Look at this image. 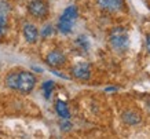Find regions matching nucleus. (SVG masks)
Wrapping results in <instances>:
<instances>
[{"label":"nucleus","instance_id":"nucleus-1","mask_svg":"<svg viewBox=\"0 0 150 139\" xmlns=\"http://www.w3.org/2000/svg\"><path fill=\"white\" fill-rule=\"evenodd\" d=\"M109 44L117 52H125L129 47V36L125 28L116 26L109 33Z\"/></svg>","mask_w":150,"mask_h":139},{"label":"nucleus","instance_id":"nucleus-2","mask_svg":"<svg viewBox=\"0 0 150 139\" xmlns=\"http://www.w3.org/2000/svg\"><path fill=\"white\" fill-rule=\"evenodd\" d=\"M79 17V11L76 6H69L64 10V13L61 14V17L58 19V30L62 33V35H69L72 32L74 23L77 21Z\"/></svg>","mask_w":150,"mask_h":139},{"label":"nucleus","instance_id":"nucleus-3","mask_svg":"<svg viewBox=\"0 0 150 139\" xmlns=\"http://www.w3.org/2000/svg\"><path fill=\"white\" fill-rule=\"evenodd\" d=\"M36 85V76L32 72H26V70H21L18 72L17 77V90L21 94H29Z\"/></svg>","mask_w":150,"mask_h":139},{"label":"nucleus","instance_id":"nucleus-4","mask_svg":"<svg viewBox=\"0 0 150 139\" xmlns=\"http://www.w3.org/2000/svg\"><path fill=\"white\" fill-rule=\"evenodd\" d=\"M28 13L35 18H46L48 15V6L44 0H32L28 4Z\"/></svg>","mask_w":150,"mask_h":139},{"label":"nucleus","instance_id":"nucleus-5","mask_svg":"<svg viewBox=\"0 0 150 139\" xmlns=\"http://www.w3.org/2000/svg\"><path fill=\"white\" fill-rule=\"evenodd\" d=\"M72 76L83 81L90 80L91 79V65L88 62H77L72 67Z\"/></svg>","mask_w":150,"mask_h":139},{"label":"nucleus","instance_id":"nucleus-6","mask_svg":"<svg viewBox=\"0 0 150 139\" xmlns=\"http://www.w3.org/2000/svg\"><path fill=\"white\" fill-rule=\"evenodd\" d=\"M46 63L50 67H61L66 63V55L61 50H52L47 54Z\"/></svg>","mask_w":150,"mask_h":139},{"label":"nucleus","instance_id":"nucleus-7","mask_svg":"<svg viewBox=\"0 0 150 139\" xmlns=\"http://www.w3.org/2000/svg\"><path fill=\"white\" fill-rule=\"evenodd\" d=\"M96 4L99 6L103 11L108 13H118L123 11L125 7L124 0H96Z\"/></svg>","mask_w":150,"mask_h":139},{"label":"nucleus","instance_id":"nucleus-8","mask_svg":"<svg viewBox=\"0 0 150 139\" xmlns=\"http://www.w3.org/2000/svg\"><path fill=\"white\" fill-rule=\"evenodd\" d=\"M22 33H23V37L28 43H36L37 39H39V29H37L33 23H25L22 28Z\"/></svg>","mask_w":150,"mask_h":139},{"label":"nucleus","instance_id":"nucleus-9","mask_svg":"<svg viewBox=\"0 0 150 139\" xmlns=\"http://www.w3.org/2000/svg\"><path fill=\"white\" fill-rule=\"evenodd\" d=\"M121 118H123V121L127 126H138V124L142 123V116L135 110H125V112H123Z\"/></svg>","mask_w":150,"mask_h":139},{"label":"nucleus","instance_id":"nucleus-10","mask_svg":"<svg viewBox=\"0 0 150 139\" xmlns=\"http://www.w3.org/2000/svg\"><path fill=\"white\" fill-rule=\"evenodd\" d=\"M55 112L58 113V116L61 118H64V120H69L70 118V112H69L68 103L61 101V99H58L55 102Z\"/></svg>","mask_w":150,"mask_h":139},{"label":"nucleus","instance_id":"nucleus-11","mask_svg":"<svg viewBox=\"0 0 150 139\" xmlns=\"http://www.w3.org/2000/svg\"><path fill=\"white\" fill-rule=\"evenodd\" d=\"M17 77H18V72H10L6 76V85L11 90H17Z\"/></svg>","mask_w":150,"mask_h":139},{"label":"nucleus","instance_id":"nucleus-12","mask_svg":"<svg viewBox=\"0 0 150 139\" xmlns=\"http://www.w3.org/2000/svg\"><path fill=\"white\" fill-rule=\"evenodd\" d=\"M7 25H8V19L4 11H0V40L4 37L6 32H7Z\"/></svg>","mask_w":150,"mask_h":139},{"label":"nucleus","instance_id":"nucleus-13","mask_svg":"<svg viewBox=\"0 0 150 139\" xmlns=\"http://www.w3.org/2000/svg\"><path fill=\"white\" fill-rule=\"evenodd\" d=\"M55 88V83L52 80H48V81H44L43 85H41V90H43V94H44V98L48 99L52 94V90Z\"/></svg>","mask_w":150,"mask_h":139},{"label":"nucleus","instance_id":"nucleus-14","mask_svg":"<svg viewBox=\"0 0 150 139\" xmlns=\"http://www.w3.org/2000/svg\"><path fill=\"white\" fill-rule=\"evenodd\" d=\"M52 33H54V28H52V25H50V23H47L40 32V35L43 37H48V36H51Z\"/></svg>","mask_w":150,"mask_h":139},{"label":"nucleus","instance_id":"nucleus-15","mask_svg":"<svg viewBox=\"0 0 150 139\" xmlns=\"http://www.w3.org/2000/svg\"><path fill=\"white\" fill-rule=\"evenodd\" d=\"M146 50L150 54V35H147V37H146Z\"/></svg>","mask_w":150,"mask_h":139}]
</instances>
